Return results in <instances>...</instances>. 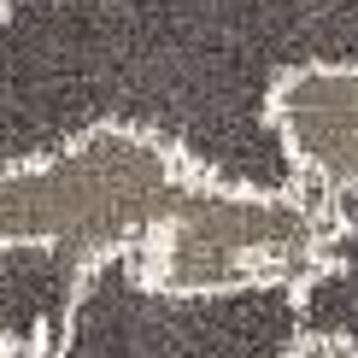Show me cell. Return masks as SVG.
<instances>
[{
	"instance_id": "obj_1",
	"label": "cell",
	"mask_w": 358,
	"mask_h": 358,
	"mask_svg": "<svg viewBox=\"0 0 358 358\" xmlns=\"http://www.w3.org/2000/svg\"><path fill=\"white\" fill-rule=\"evenodd\" d=\"M311 65H358V0H0V165L129 129L194 182L300 194L271 100Z\"/></svg>"
},
{
	"instance_id": "obj_2",
	"label": "cell",
	"mask_w": 358,
	"mask_h": 358,
	"mask_svg": "<svg viewBox=\"0 0 358 358\" xmlns=\"http://www.w3.org/2000/svg\"><path fill=\"white\" fill-rule=\"evenodd\" d=\"M294 341V282L188 294L147 276L141 247H117L88 259L53 347H6L0 358H282Z\"/></svg>"
},
{
	"instance_id": "obj_3",
	"label": "cell",
	"mask_w": 358,
	"mask_h": 358,
	"mask_svg": "<svg viewBox=\"0 0 358 358\" xmlns=\"http://www.w3.org/2000/svg\"><path fill=\"white\" fill-rule=\"evenodd\" d=\"M182 188L188 176L165 147L129 129H94L53 159L0 165V241H59L83 259L147 247Z\"/></svg>"
},
{
	"instance_id": "obj_4",
	"label": "cell",
	"mask_w": 358,
	"mask_h": 358,
	"mask_svg": "<svg viewBox=\"0 0 358 358\" xmlns=\"http://www.w3.org/2000/svg\"><path fill=\"white\" fill-rule=\"evenodd\" d=\"M323 247V194H247L194 182L176 212L147 235L141 264L165 288H241V282H300Z\"/></svg>"
},
{
	"instance_id": "obj_5",
	"label": "cell",
	"mask_w": 358,
	"mask_h": 358,
	"mask_svg": "<svg viewBox=\"0 0 358 358\" xmlns=\"http://www.w3.org/2000/svg\"><path fill=\"white\" fill-rule=\"evenodd\" d=\"M271 112L306 188H358V65L294 71Z\"/></svg>"
},
{
	"instance_id": "obj_6",
	"label": "cell",
	"mask_w": 358,
	"mask_h": 358,
	"mask_svg": "<svg viewBox=\"0 0 358 358\" xmlns=\"http://www.w3.org/2000/svg\"><path fill=\"white\" fill-rule=\"evenodd\" d=\"M88 259L59 241H0V352L53 347Z\"/></svg>"
},
{
	"instance_id": "obj_7",
	"label": "cell",
	"mask_w": 358,
	"mask_h": 358,
	"mask_svg": "<svg viewBox=\"0 0 358 358\" xmlns=\"http://www.w3.org/2000/svg\"><path fill=\"white\" fill-rule=\"evenodd\" d=\"M300 335L341 341L358 352V188L323 194V247L317 264L294 282Z\"/></svg>"
},
{
	"instance_id": "obj_8",
	"label": "cell",
	"mask_w": 358,
	"mask_h": 358,
	"mask_svg": "<svg viewBox=\"0 0 358 358\" xmlns=\"http://www.w3.org/2000/svg\"><path fill=\"white\" fill-rule=\"evenodd\" d=\"M282 358H358V352H352V347H341V341H317V335H300V341H294V347L282 352Z\"/></svg>"
}]
</instances>
